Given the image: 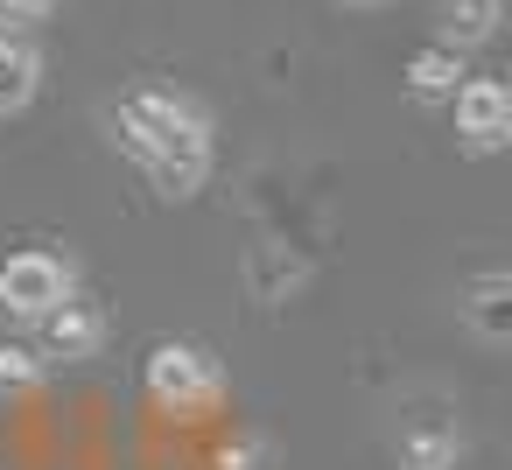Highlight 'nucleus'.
Wrapping results in <instances>:
<instances>
[{"label":"nucleus","instance_id":"39448f33","mask_svg":"<svg viewBox=\"0 0 512 470\" xmlns=\"http://www.w3.org/2000/svg\"><path fill=\"white\" fill-rule=\"evenodd\" d=\"M463 449H470V435H463V414L456 407H414L393 428V463L400 470H456Z\"/></svg>","mask_w":512,"mask_h":470},{"label":"nucleus","instance_id":"20e7f679","mask_svg":"<svg viewBox=\"0 0 512 470\" xmlns=\"http://www.w3.org/2000/svg\"><path fill=\"white\" fill-rule=\"evenodd\" d=\"M449 113H456V148L470 162H491V155L512 148V92L498 78H463Z\"/></svg>","mask_w":512,"mask_h":470},{"label":"nucleus","instance_id":"1a4fd4ad","mask_svg":"<svg viewBox=\"0 0 512 470\" xmlns=\"http://www.w3.org/2000/svg\"><path fill=\"white\" fill-rule=\"evenodd\" d=\"M463 78H470V64H463V50H449V43H421V50L407 57V71H400V85H407L414 106H449Z\"/></svg>","mask_w":512,"mask_h":470},{"label":"nucleus","instance_id":"9b49d317","mask_svg":"<svg viewBox=\"0 0 512 470\" xmlns=\"http://www.w3.org/2000/svg\"><path fill=\"white\" fill-rule=\"evenodd\" d=\"M302 281H309V260H302L288 239H260V246L246 253V288H253V302H288Z\"/></svg>","mask_w":512,"mask_h":470},{"label":"nucleus","instance_id":"ddd939ff","mask_svg":"<svg viewBox=\"0 0 512 470\" xmlns=\"http://www.w3.org/2000/svg\"><path fill=\"white\" fill-rule=\"evenodd\" d=\"M64 8V0H0V29H8V36H29L36 22H50Z\"/></svg>","mask_w":512,"mask_h":470},{"label":"nucleus","instance_id":"f257e3e1","mask_svg":"<svg viewBox=\"0 0 512 470\" xmlns=\"http://www.w3.org/2000/svg\"><path fill=\"white\" fill-rule=\"evenodd\" d=\"M99 120L106 141L155 183L162 204H190L218 176V113L169 78H134L120 99L99 106Z\"/></svg>","mask_w":512,"mask_h":470},{"label":"nucleus","instance_id":"0eeeda50","mask_svg":"<svg viewBox=\"0 0 512 470\" xmlns=\"http://www.w3.org/2000/svg\"><path fill=\"white\" fill-rule=\"evenodd\" d=\"M456 316H463V330H470L484 351H505V344H512V274H505V267L470 274L463 295H456Z\"/></svg>","mask_w":512,"mask_h":470},{"label":"nucleus","instance_id":"4468645a","mask_svg":"<svg viewBox=\"0 0 512 470\" xmlns=\"http://www.w3.org/2000/svg\"><path fill=\"white\" fill-rule=\"evenodd\" d=\"M337 8H351V15H379V8H393V0H337Z\"/></svg>","mask_w":512,"mask_h":470},{"label":"nucleus","instance_id":"423d86ee","mask_svg":"<svg viewBox=\"0 0 512 470\" xmlns=\"http://www.w3.org/2000/svg\"><path fill=\"white\" fill-rule=\"evenodd\" d=\"M106 330H113V323H106V309H99V302H85V295H71L64 309H50V316L36 323V337H43L36 351H43L50 365H85V358H99V351H106Z\"/></svg>","mask_w":512,"mask_h":470},{"label":"nucleus","instance_id":"f8f14e48","mask_svg":"<svg viewBox=\"0 0 512 470\" xmlns=\"http://www.w3.org/2000/svg\"><path fill=\"white\" fill-rule=\"evenodd\" d=\"M50 379V358L29 344V337H8V344H0V386H8V393H36Z\"/></svg>","mask_w":512,"mask_h":470},{"label":"nucleus","instance_id":"6e6552de","mask_svg":"<svg viewBox=\"0 0 512 470\" xmlns=\"http://www.w3.org/2000/svg\"><path fill=\"white\" fill-rule=\"evenodd\" d=\"M43 78H50L43 50H36L29 36H8V29H0V120H22V113L43 99Z\"/></svg>","mask_w":512,"mask_h":470},{"label":"nucleus","instance_id":"9d476101","mask_svg":"<svg viewBox=\"0 0 512 470\" xmlns=\"http://www.w3.org/2000/svg\"><path fill=\"white\" fill-rule=\"evenodd\" d=\"M498 29H505V0H435V43H449L463 57L498 43Z\"/></svg>","mask_w":512,"mask_h":470},{"label":"nucleus","instance_id":"7ed1b4c3","mask_svg":"<svg viewBox=\"0 0 512 470\" xmlns=\"http://www.w3.org/2000/svg\"><path fill=\"white\" fill-rule=\"evenodd\" d=\"M78 295V260L57 253V246H22L0 260V309H8L15 323H43L50 309H64Z\"/></svg>","mask_w":512,"mask_h":470},{"label":"nucleus","instance_id":"f03ea898","mask_svg":"<svg viewBox=\"0 0 512 470\" xmlns=\"http://www.w3.org/2000/svg\"><path fill=\"white\" fill-rule=\"evenodd\" d=\"M141 393H148V407L169 414V421H204V414L225 407L232 379H225V365H218L211 344H197V337H162V344L148 351V365H141Z\"/></svg>","mask_w":512,"mask_h":470}]
</instances>
